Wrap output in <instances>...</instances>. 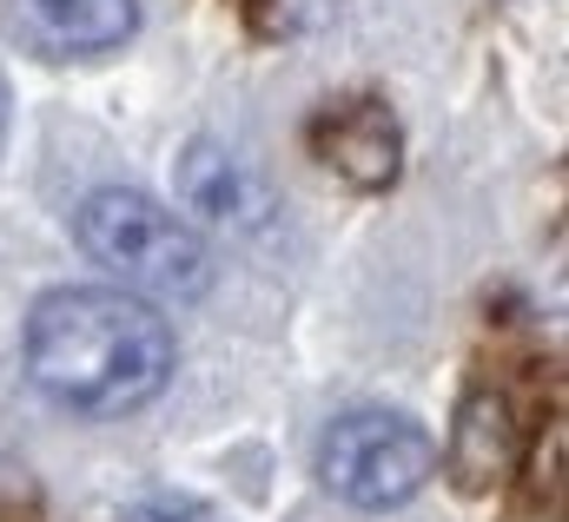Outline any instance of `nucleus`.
I'll return each mask as SVG.
<instances>
[{
	"label": "nucleus",
	"instance_id": "f257e3e1",
	"mask_svg": "<svg viewBox=\"0 0 569 522\" xmlns=\"http://www.w3.org/2000/svg\"><path fill=\"white\" fill-rule=\"evenodd\" d=\"M172 324L120 284L47 291L27 318V378L73 416H127L172 384Z\"/></svg>",
	"mask_w": 569,
	"mask_h": 522
},
{
	"label": "nucleus",
	"instance_id": "f03ea898",
	"mask_svg": "<svg viewBox=\"0 0 569 522\" xmlns=\"http://www.w3.org/2000/svg\"><path fill=\"white\" fill-rule=\"evenodd\" d=\"M73 232H80V252L87 259L120 278V291L172 298V304L212 291V252L199 245V232L186 219H172L146 192H120V185L93 192L80 205Z\"/></svg>",
	"mask_w": 569,
	"mask_h": 522
},
{
	"label": "nucleus",
	"instance_id": "7ed1b4c3",
	"mask_svg": "<svg viewBox=\"0 0 569 522\" xmlns=\"http://www.w3.org/2000/svg\"><path fill=\"white\" fill-rule=\"evenodd\" d=\"M430 470H437V443L405 410L358 403V410L325 423L318 483L338 503H351V510H398V503H411L430 483Z\"/></svg>",
	"mask_w": 569,
	"mask_h": 522
},
{
	"label": "nucleus",
	"instance_id": "20e7f679",
	"mask_svg": "<svg viewBox=\"0 0 569 522\" xmlns=\"http://www.w3.org/2000/svg\"><path fill=\"white\" fill-rule=\"evenodd\" d=\"M7 33L47 60H87L140 33V0H7Z\"/></svg>",
	"mask_w": 569,
	"mask_h": 522
},
{
	"label": "nucleus",
	"instance_id": "39448f33",
	"mask_svg": "<svg viewBox=\"0 0 569 522\" xmlns=\"http://www.w3.org/2000/svg\"><path fill=\"white\" fill-rule=\"evenodd\" d=\"M179 179H186V205H192L199 219H212V225L252 232V225L272 212V199H266L259 172H252V165H239V159H232L226 145H212V139L186 145V165H179Z\"/></svg>",
	"mask_w": 569,
	"mask_h": 522
},
{
	"label": "nucleus",
	"instance_id": "423d86ee",
	"mask_svg": "<svg viewBox=\"0 0 569 522\" xmlns=\"http://www.w3.org/2000/svg\"><path fill=\"white\" fill-rule=\"evenodd\" d=\"M517 463V410L503 391H470L450 430V476L457 490H497Z\"/></svg>",
	"mask_w": 569,
	"mask_h": 522
},
{
	"label": "nucleus",
	"instance_id": "0eeeda50",
	"mask_svg": "<svg viewBox=\"0 0 569 522\" xmlns=\"http://www.w3.org/2000/svg\"><path fill=\"white\" fill-rule=\"evenodd\" d=\"M311 139H318L325 165H338L351 185H391V179H398V127H391L385 107L325 113Z\"/></svg>",
	"mask_w": 569,
	"mask_h": 522
},
{
	"label": "nucleus",
	"instance_id": "6e6552de",
	"mask_svg": "<svg viewBox=\"0 0 569 522\" xmlns=\"http://www.w3.org/2000/svg\"><path fill=\"white\" fill-rule=\"evenodd\" d=\"M127 522H219V516L192 496H140V503H127Z\"/></svg>",
	"mask_w": 569,
	"mask_h": 522
},
{
	"label": "nucleus",
	"instance_id": "1a4fd4ad",
	"mask_svg": "<svg viewBox=\"0 0 569 522\" xmlns=\"http://www.w3.org/2000/svg\"><path fill=\"white\" fill-rule=\"evenodd\" d=\"M0 476H13V463H7V450H0Z\"/></svg>",
	"mask_w": 569,
	"mask_h": 522
},
{
	"label": "nucleus",
	"instance_id": "9d476101",
	"mask_svg": "<svg viewBox=\"0 0 569 522\" xmlns=\"http://www.w3.org/2000/svg\"><path fill=\"white\" fill-rule=\"evenodd\" d=\"M0 127H7V87H0Z\"/></svg>",
	"mask_w": 569,
	"mask_h": 522
}]
</instances>
